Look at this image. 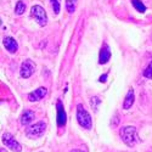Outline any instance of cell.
<instances>
[{
	"instance_id": "d6986e66",
	"label": "cell",
	"mask_w": 152,
	"mask_h": 152,
	"mask_svg": "<svg viewBox=\"0 0 152 152\" xmlns=\"http://www.w3.org/2000/svg\"><path fill=\"white\" fill-rule=\"evenodd\" d=\"M101 83H106V80H107V73H105V74H102L100 77V79H99Z\"/></svg>"
},
{
	"instance_id": "9c48e42d",
	"label": "cell",
	"mask_w": 152,
	"mask_h": 152,
	"mask_svg": "<svg viewBox=\"0 0 152 152\" xmlns=\"http://www.w3.org/2000/svg\"><path fill=\"white\" fill-rule=\"evenodd\" d=\"M46 94H48V89L44 86H40V88H38L37 90H34L33 93L28 94V100L31 102H35V101H39V100L44 99Z\"/></svg>"
},
{
	"instance_id": "7a4b0ae2",
	"label": "cell",
	"mask_w": 152,
	"mask_h": 152,
	"mask_svg": "<svg viewBox=\"0 0 152 152\" xmlns=\"http://www.w3.org/2000/svg\"><path fill=\"white\" fill-rule=\"evenodd\" d=\"M77 121L79 123L80 126H83L84 129H91L93 126V121H91V117L89 115L83 105H78L77 106Z\"/></svg>"
},
{
	"instance_id": "6da1fadb",
	"label": "cell",
	"mask_w": 152,
	"mask_h": 152,
	"mask_svg": "<svg viewBox=\"0 0 152 152\" xmlns=\"http://www.w3.org/2000/svg\"><path fill=\"white\" fill-rule=\"evenodd\" d=\"M121 139L125 145H128L129 147H134L136 142L139 141V135H137V129L134 125H124L119 130Z\"/></svg>"
},
{
	"instance_id": "5bb4252c",
	"label": "cell",
	"mask_w": 152,
	"mask_h": 152,
	"mask_svg": "<svg viewBox=\"0 0 152 152\" xmlns=\"http://www.w3.org/2000/svg\"><path fill=\"white\" fill-rule=\"evenodd\" d=\"M132 4H133V6H134L139 12H141V14L146 11V6L142 4L141 0H132Z\"/></svg>"
},
{
	"instance_id": "3957f363",
	"label": "cell",
	"mask_w": 152,
	"mask_h": 152,
	"mask_svg": "<svg viewBox=\"0 0 152 152\" xmlns=\"http://www.w3.org/2000/svg\"><path fill=\"white\" fill-rule=\"evenodd\" d=\"M29 17L34 18V20L37 21V23L39 24L40 27L46 26V23H48L46 12H45V10H44L40 5H34V6L31 9V15H29Z\"/></svg>"
},
{
	"instance_id": "52a82bcc",
	"label": "cell",
	"mask_w": 152,
	"mask_h": 152,
	"mask_svg": "<svg viewBox=\"0 0 152 152\" xmlns=\"http://www.w3.org/2000/svg\"><path fill=\"white\" fill-rule=\"evenodd\" d=\"M56 110H57V125L58 126H65L67 122V115L65 112V107L61 100L56 101Z\"/></svg>"
},
{
	"instance_id": "44dd1931",
	"label": "cell",
	"mask_w": 152,
	"mask_h": 152,
	"mask_svg": "<svg viewBox=\"0 0 152 152\" xmlns=\"http://www.w3.org/2000/svg\"><path fill=\"white\" fill-rule=\"evenodd\" d=\"M0 152H7V151L5 148H1V150H0Z\"/></svg>"
},
{
	"instance_id": "7c38bea8",
	"label": "cell",
	"mask_w": 152,
	"mask_h": 152,
	"mask_svg": "<svg viewBox=\"0 0 152 152\" xmlns=\"http://www.w3.org/2000/svg\"><path fill=\"white\" fill-rule=\"evenodd\" d=\"M134 101H135V95H134V89L133 88H130L128 94H126L125 99H124V102H123V108L124 110H129L133 104H134Z\"/></svg>"
},
{
	"instance_id": "ac0fdd59",
	"label": "cell",
	"mask_w": 152,
	"mask_h": 152,
	"mask_svg": "<svg viewBox=\"0 0 152 152\" xmlns=\"http://www.w3.org/2000/svg\"><path fill=\"white\" fill-rule=\"evenodd\" d=\"M144 77L145 78H148V79H152V61L148 63V66L145 68V71H144Z\"/></svg>"
},
{
	"instance_id": "ffe728a7",
	"label": "cell",
	"mask_w": 152,
	"mask_h": 152,
	"mask_svg": "<svg viewBox=\"0 0 152 152\" xmlns=\"http://www.w3.org/2000/svg\"><path fill=\"white\" fill-rule=\"evenodd\" d=\"M71 152H86V150H80V148H75V150H72Z\"/></svg>"
},
{
	"instance_id": "8fae6325",
	"label": "cell",
	"mask_w": 152,
	"mask_h": 152,
	"mask_svg": "<svg viewBox=\"0 0 152 152\" xmlns=\"http://www.w3.org/2000/svg\"><path fill=\"white\" fill-rule=\"evenodd\" d=\"M34 118H35V113H34L33 111H31V110H27V111H24L22 115H21V117H20V123H21L22 125H29V124L33 122Z\"/></svg>"
},
{
	"instance_id": "2e32d148",
	"label": "cell",
	"mask_w": 152,
	"mask_h": 152,
	"mask_svg": "<svg viewBox=\"0 0 152 152\" xmlns=\"http://www.w3.org/2000/svg\"><path fill=\"white\" fill-rule=\"evenodd\" d=\"M100 104H101L100 97H97V96H93V97L90 99V105H91V107H93V110H94L95 112L97 111V107H99Z\"/></svg>"
},
{
	"instance_id": "8992f818",
	"label": "cell",
	"mask_w": 152,
	"mask_h": 152,
	"mask_svg": "<svg viewBox=\"0 0 152 152\" xmlns=\"http://www.w3.org/2000/svg\"><path fill=\"white\" fill-rule=\"evenodd\" d=\"M3 144L4 146L9 147L12 152H21L22 151V146L18 144V141L14 137V135L10 133H4L3 135Z\"/></svg>"
},
{
	"instance_id": "ba28073f",
	"label": "cell",
	"mask_w": 152,
	"mask_h": 152,
	"mask_svg": "<svg viewBox=\"0 0 152 152\" xmlns=\"http://www.w3.org/2000/svg\"><path fill=\"white\" fill-rule=\"evenodd\" d=\"M111 58V50H110V46L104 43L102 44V48L100 50V54H99V63L100 65H105L107 63Z\"/></svg>"
},
{
	"instance_id": "30bf717a",
	"label": "cell",
	"mask_w": 152,
	"mask_h": 152,
	"mask_svg": "<svg viewBox=\"0 0 152 152\" xmlns=\"http://www.w3.org/2000/svg\"><path fill=\"white\" fill-rule=\"evenodd\" d=\"M3 44H4V48L7 50L9 53H11V54H15L18 50L17 42L14 39V38H11V37H5L3 39Z\"/></svg>"
},
{
	"instance_id": "9a60e30c",
	"label": "cell",
	"mask_w": 152,
	"mask_h": 152,
	"mask_svg": "<svg viewBox=\"0 0 152 152\" xmlns=\"http://www.w3.org/2000/svg\"><path fill=\"white\" fill-rule=\"evenodd\" d=\"M24 11H26V4H24L23 1H18L16 4V7H15V14L16 15H22Z\"/></svg>"
},
{
	"instance_id": "277c9868",
	"label": "cell",
	"mask_w": 152,
	"mask_h": 152,
	"mask_svg": "<svg viewBox=\"0 0 152 152\" xmlns=\"http://www.w3.org/2000/svg\"><path fill=\"white\" fill-rule=\"evenodd\" d=\"M35 69H37L35 62L32 61V60H29V58H27V60H24V61L22 62V65H21V68H20V75H21L22 78L27 79V78L31 77V75L34 74Z\"/></svg>"
},
{
	"instance_id": "5b68a950",
	"label": "cell",
	"mask_w": 152,
	"mask_h": 152,
	"mask_svg": "<svg viewBox=\"0 0 152 152\" xmlns=\"http://www.w3.org/2000/svg\"><path fill=\"white\" fill-rule=\"evenodd\" d=\"M46 129V123L45 122H38L31 126H27L26 128V135L28 137H38L42 134H44Z\"/></svg>"
},
{
	"instance_id": "e0dca14e",
	"label": "cell",
	"mask_w": 152,
	"mask_h": 152,
	"mask_svg": "<svg viewBox=\"0 0 152 152\" xmlns=\"http://www.w3.org/2000/svg\"><path fill=\"white\" fill-rule=\"evenodd\" d=\"M50 1H51V5H53L54 14L57 15L60 12V9H61V1H60V0H50Z\"/></svg>"
},
{
	"instance_id": "4fadbf2b",
	"label": "cell",
	"mask_w": 152,
	"mask_h": 152,
	"mask_svg": "<svg viewBox=\"0 0 152 152\" xmlns=\"http://www.w3.org/2000/svg\"><path fill=\"white\" fill-rule=\"evenodd\" d=\"M77 3H78V0H66V9L68 11V14H73L75 11Z\"/></svg>"
}]
</instances>
